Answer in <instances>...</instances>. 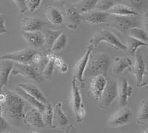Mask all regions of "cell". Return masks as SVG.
<instances>
[{
	"mask_svg": "<svg viewBox=\"0 0 148 133\" xmlns=\"http://www.w3.org/2000/svg\"><path fill=\"white\" fill-rule=\"evenodd\" d=\"M97 2L98 0H80L73 2V4L80 14H83L94 10Z\"/></svg>",
	"mask_w": 148,
	"mask_h": 133,
	"instance_id": "484cf974",
	"label": "cell"
},
{
	"mask_svg": "<svg viewBox=\"0 0 148 133\" xmlns=\"http://www.w3.org/2000/svg\"><path fill=\"white\" fill-rule=\"evenodd\" d=\"M130 37L148 44V34L144 29L141 28H133L129 30Z\"/></svg>",
	"mask_w": 148,
	"mask_h": 133,
	"instance_id": "4dcf8cb0",
	"label": "cell"
},
{
	"mask_svg": "<svg viewBox=\"0 0 148 133\" xmlns=\"http://www.w3.org/2000/svg\"><path fill=\"white\" fill-rule=\"evenodd\" d=\"M110 15L129 17V16H138V13L130 7L120 3H116L108 12Z\"/></svg>",
	"mask_w": 148,
	"mask_h": 133,
	"instance_id": "d4e9b609",
	"label": "cell"
},
{
	"mask_svg": "<svg viewBox=\"0 0 148 133\" xmlns=\"http://www.w3.org/2000/svg\"><path fill=\"white\" fill-rule=\"evenodd\" d=\"M26 6L29 12H34L40 6L41 0H25Z\"/></svg>",
	"mask_w": 148,
	"mask_h": 133,
	"instance_id": "e575fe53",
	"label": "cell"
},
{
	"mask_svg": "<svg viewBox=\"0 0 148 133\" xmlns=\"http://www.w3.org/2000/svg\"><path fill=\"white\" fill-rule=\"evenodd\" d=\"M54 109L52 105L49 103L46 105L45 110L42 113V118L45 125L50 128H54L53 126Z\"/></svg>",
	"mask_w": 148,
	"mask_h": 133,
	"instance_id": "f546056e",
	"label": "cell"
},
{
	"mask_svg": "<svg viewBox=\"0 0 148 133\" xmlns=\"http://www.w3.org/2000/svg\"><path fill=\"white\" fill-rule=\"evenodd\" d=\"M18 86L21 87L22 89H24L26 92L30 94L31 96L35 98L36 99L40 101L41 103H44L45 105H47L49 103L47 101V98H45L42 91L39 89V88L37 87L35 84L32 83H19Z\"/></svg>",
	"mask_w": 148,
	"mask_h": 133,
	"instance_id": "44dd1931",
	"label": "cell"
},
{
	"mask_svg": "<svg viewBox=\"0 0 148 133\" xmlns=\"http://www.w3.org/2000/svg\"><path fill=\"white\" fill-rule=\"evenodd\" d=\"M136 123L139 125L146 124L148 123V100H142L139 103Z\"/></svg>",
	"mask_w": 148,
	"mask_h": 133,
	"instance_id": "f1b7e54d",
	"label": "cell"
},
{
	"mask_svg": "<svg viewBox=\"0 0 148 133\" xmlns=\"http://www.w3.org/2000/svg\"><path fill=\"white\" fill-rule=\"evenodd\" d=\"M14 2L16 5L21 13H25L27 10L25 0H14Z\"/></svg>",
	"mask_w": 148,
	"mask_h": 133,
	"instance_id": "d590c367",
	"label": "cell"
},
{
	"mask_svg": "<svg viewBox=\"0 0 148 133\" xmlns=\"http://www.w3.org/2000/svg\"><path fill=\"white\" fill-rule=\"evenodd\" d=\"M29 133H39V132H29Z\"/></svg>",
	"mask_w": 148,
	"mask_h": 133,
	"instance_id": "c3c4849f",
	"label": "cell"
},
{
	"mask_svg": "<svg viewBox=\"0 0 148 133\" xmlns=\"http://www.w3.org/2000/svg\"><path fill=\"white\" fill-rule=\"evenodd\" d=\"M60 2L61 7L62 8V14L64 24L68 28L76 30L81 24V14L74 7L73 3L66 1Z\"/></svg>",
	"mask_w": 148,
	"mask_h": 133,
	"instance_id": "5b68a950",
	"label": "cell"
},
{
	"mask_svg": "<svg viewBox=\"0 0 148 133\" xmlns=\"http://www.w3.org/2000/svg\"><path fill=\"white\" fill-rule=\"evenodd\" d=\"M110 14L107 12H101L92 10L86 14H81V23L97 25V24L106 23L109 18Z\"/></svg>",
	"mask_w": 148,
	"mask_h": 133,
	"instance_id": "9a60e30c",
	"label": "cell"
},
{
	"mask_svg": "<svg viewBox=\"0 0 148 133\" xmlns=\"http://www.w3.org/2000/svg\"><path fill=\"white\" fill-rule=\"evenodd\" d=\"M148 44L145 43L143 42L138 40V39H135L133 37L128 36L127 39V54L130 56H134L136 55V53L138 51V48L141 46H147Z\"/></svg>",
	"mask_w": 148,
	"mask_h": 133,
	"instance_id": "83f0119b",
	"label": "cell"
},
{
	"mask_svg": "<svg viewBox=\"0 0 148 133\" xmlns=\"http://www.w3.org/2000/svg\"><path fill=\"white\" fill-rule=\"evenodd\" d=\"M38 51L32 48H27L23 50L8 53L0 56V60H8L15 63L30 65L32 64L33 57Z\"/></svg>",
	"mask_w": 148,
	"mask_h": 133,
	"instance_id": "ba28073f",
	"label": "cell"
},
{
	"mask_svg": "<svg viewBox=\"0 0 148 133\" xmlns=\"http://www.w3.org/2000/svg\"><path fill=\"white\" fill-rule=\"evenodd\" d=\"M14 63L8 60H0V83L3 87L8 83L9 76L14 69Z\"/></svg>",
	"mask_w": 148,
	"mask_h": 133,
	"instance_id": "7402d4cb",
	"label": "cell"
},
{
	"mask_svg": "<svg viewBox=\"0 0 148 133\" xmlns=\"http://www.w3.org/2000/svg\"><path fill=\"white\" fill-rule=\"evenodd\" d=\"M118 98V83L113 79L108 80L106 87L103 91L99 100V105L101 109H107Z\"/></svg>",
	"mask_w": 148,
	"mask_h": 133,
	"instance_id": "8fae6325",
	"label": "cell"
},
{
	"mask_svg": "<svg viewBox=\"0 0 148 133\" xmlns=\"http://www.w3.org/2000/svg\"><path fill=\"white\" fill-rule=\"evenodd\" d=\"M15 91L21 97V98H23L24 100L25 101V102H27V103H29L30 105H31L33 107L37 109L42 114L44 112L46 108V105H45L44 103H41L40 101H39L38 100L36 99L35 98L31 96L30 94H29L28 93L26 92L25 90L22 89V88L19 87V86H17V87L16 88Z\"/></svg>",
	"mask_w": 148,
	"mask_h": 133,
	"instance_id": "603a6c76",
	"label": "cell"
},
{
	"mask_svg": "<svg viewBox=\"0 0 148 133\" xmlns=\"http://www.w3.org/2000/svg\"><path fill=\"white\" fill-rule=\"evenodd\" d=\"M18 133H19V132H18Z\"/></svg>",
	"mask_w": 148,
	"mask_h": 133,
	"instance_id": "f907efd6",
	"label": "cell"
},
{
	"mask_svg": "<svg viewBox=\"0 0 148 133\" xmlns=\"http://www.w3.org/2000/svg\"><path fill=\"white\" fill-rule=\"evenodd\" d=\"M110 67L109 57L106 54L99 53L90 55L84 74V78H93L102 75L107 78Z\"/></svg>",
	"mask_w": 148,
	"mask_h": 133,
	"instance_id": "7a4b0ae2",
	"label": "cell"
},
{
	"mask_svg": "<svg viewBox=\"0 0 148 133\" xmlns=\"http://www.w3.org/2000/svg\"><path fill=\"white\" fill-rule=\"evenodd\" d=\"M5 21H6L5 14L0 13V35L5 34L7 31L5 28Z\"/></svg>",
	"mask_w": 148,
	"mask_h": 133,
	"instance_id": "74e56055",
	"label": "cell"
},
{
	"mask_svg": "<svg viewBox=\"0 0 148 133\" xmlns=\"http://www.w3.org/2000/svg\"><path fill=\"white\" fill-rule=\"evenodd\" d=\"M11 74L14 76L21 75L24 78L34 80L37 83H42L45 80L38 68L33 64L25 65L14 63V69L12 71Z\"/></svg>",
	"mask_w": 148,
	"mask_h": 133,
	"instance_id": "52a82bcc",
	"label": "cell"
},
{
	"mask_svg": "<svg viewBox=\"0 0 148 133\" xmlns=\"http://www.w3.org/2000/svg\"><path fill=\"white\" fill-rule=\"evenodd\" d=\"M54 60H50L47 62V66H45V69L42 71V74L45 80H51L52 79L53 74L54 70H55V66H54Z\"/></svg>",
	"mask_w": 148,
	"mask_h": 133,
	"instance_id": "836d02e7",
	"label": "cell"
},
{
	"mask_svg": "<svg viewBox=\"0 0 148 133\" xmlns=\"http://www.w3.org/2000/svg\"><path fill=\"white\" fill-rule=\"evenodd\" d=\"M3 91L7 98L5 103L2 104V117L8 123L18 127L22 123H24V109L26 102L15 91H11L4 87Z\"/></svg>",
	"mask_w": 148,
	"mask_h": 133,
	"instance_id": "6da1fadb",
	"label": "cell"
},
{
	"mask_svg": "<svg viewBox=\"0 0 148 133\" xmlns=\"http://www.w3.org/2000/svg\"><path fill=\"white\" fill-rule=\"evenodd\" d=\"M55 128H61L65 131L72 127V125L70 124L68 118L66 116L65 113L62 110V103L58 102L54 108V118L53 124Z\"/></svg>",
	"mask_w": 148,
	"mask_h": 133,
	"instance_id": "2e32d148",
	"label": "cell"
},
{
	"mask_svg": "<svg viewBox=\"0 0 148 133\" xmlns=\"http://www.w3.org/2000/svg\"><path fill=\"white\" fill-rule=\"evenodd\" d=\"M23 122L25 124L36 129H42L46 126L43 122L42 114L34 107L25 113L23 117Z\"/></svg>",
	"mask_w": 148,
	"mask_h": 133,
	"instance_id": "4fadbf2b",
	"label": "cell"
},
{
	"mask_svg": "<svg viewBox=\"0 0 148 133\" xmlns=\"http://www.w3.org/2000/svg\"><path fill=\"white\" fill-rule=\"evenodd\" d=\"M147 85H148V68L146 69V71H145V74H144L143 79H142V81H141V84L139 85L138 88L145 87Z\"/></svg>",
	"mask_w": 148,
	"mask_h": 133,
	"instance_id": "ab89813d",
	"label": "cell"
},
{
	"mask_svg": "<svg viewBox=\"0 0 148 133\" xmlns=\"http://www.w3.org/2000/svg\"><path fill=\"white\" fill-rule=\"evenodd\" d=\"M118 83V98L120 107H125L128 103L130 98L132 96L133 89L128 83V80L125 77L119 78Z\"/></svg>",
	"mask_w": 148,
	"mask_h": 133,
	"instance_id": "7c38bea8",
	"label": "cell"
},
{
	"mask_svg": "<svg viewBox=\"0 0 148 133\" xmlns=\"http://www.w3.org/2000/svg\"><path fill=\"white\" fill-rule=\"evenodd\" d=\"M66 133H79V132H78L77 130L73 126L71 129H69V130L66 131Z\"/></svg>",
	"mask_w": 148,
	"mask_h": 133,
	"instance_id": "ee69618b",
	"label": "cell"
},
{
	"mask_svg": "<svg viewBox=\"0 0 148 133\" xmlns=\"http://www.w3.org/2000/svg\"><path fill=\"white\" fill-rule=\"evenodd\" d=\"M45 22L36 17H25L21 20V30L26 32H38L42 30Z\"/></svg>",
	"mask_w": 148,
	"mask_h": 133,
	"instance_id": "ac0fdd59",
	"label": "cell"
},
{
	"mask_svg": "<svg viewBox=\"0 0 148 133\" xmlns=\"http://www.w3.org/2000/svg\"><path fill=\"white\" fill-rule=\"evenodd\" d=\"M64 60H63L62 58L59 57H56L54 60V66H55L56 68H57V69H59L61 66H62L64 64Z\"/></svg>",
	"mask_w": 148,
	"mask_h": 133,
	"instance_id": "60d3db41",
	"label": "cell"
},
{
	"mask_svg": "<svg viewBox=\"0 0 148 133\" xmlns=\"http://www.w3.org/2000/svg\"><path fill=\"white\" fill-rule=\"evenodd\" d=\"M115 4H116V2L111 1V0H98L94 10H97V11L108 13L110 9L113 7Z\"/></svg>",
	"mask_w": 148,
	"mask_h": 133,
	"instance_id": "d6a6232c",
	"label": "cell"
},
{
	"mask_svg": "<svg viewBox=\"0 0 148 133\" xmlns=\"http://www.w3.org/2000/svg\"><path fill=\"white\" fill-rule=\"evenodd\" d=\"M141 25L145 28V30L147 33L148 34V11L146 10L141 14Z\"/></svg>",
	"mask_w": 148,
	"mask_h": 133,
	"instance_id": "8d00e7d4",
	"label": "cell"
},
{
	"mask_svg": "<svg viewBox=\"0 0 148 133\" xmlns=\"http://www.w3.org/2000/svg\"><path fill=\"white\" fill-rule=\"evenodd\" d=\"M6 98H7L6 94H5V93L3 91L2 92H0V104H3L5 102V100H6Z\"/></svg>",
	"mask_w": 148,
	"mask_h": 133,
	"instance_id": "7bdbcfd3",
	"label": "cell"
},
{
	"mask_svg": "<svg viewBox=\"0 0 148 133\" xmlns=\"http://www.w3.org/2000/svg\"><path fill=\"white\" fill-rule=\"evenodd\" d=\"M0 116H2V107L1 104H0Z\"/></svg>",
	"mask_w": 148,
	"mask_h": 133,
	"instance_id": "f6af8a7d",
	"label": "cell"
},
{
	"mask_svg": "<svg viewBox=\"0 0 148 133\" xmlns=\"http://www.w3.org/2000/svg\"><path fill=\"white\" fill-rule=\"evenodd\" d=\"M107 25L112 28L116 29L121 34H125L133 28H141V19L138 16H129V17H121L110 14Z\"/></svg>",
	"mask_w": 148,
	"mask_h": 133,
	"instance_id": "277c9868",
	"label": "cell"
},
{
	"mask_svg": "<svg viewBox=\"0 0 148 133\" xmlns=\"http://www.w3.org/2000/svg\"><path fill=\"white\" fill-rule=\"evenodd\" d=\"M20 32L24 39L29 46V48H32L37 50L39 48L42 47L45 43L44 34L42 33V31L26 32L21 30Z\"/></svg>",
	"mask_w": 148,
	"mask_h": 133,
	"instance_id": "e0dca14e",
	"label": "cell"
},
{
	"mask_svg": "<svg viewBox=\"0 0 148 133\" xmlns=\"http://www.w3.org/2000/svg\"><path fill=\"white\" fill-rule=\"evenodd\" d=\"M80 87L75 78H72V109L75 114L76 121L81 123L85 118V109L82 102V98L80 92Z\"/></svg>",
	"mask_w": 148,
	"mask_h": 133,
	"instance_id": "8992f818",
	"label": "cell"
},
{
	"mask_svg": "<svg viewBox=\"0 0 148 133\" xmlns=\"http://www.w3.org/2000/svg\"><path fill=\"white\" fill-rule=\"evenodd\" d=\"M101 42H105L108 46L114 49L116 51H122L127 52L126 45L119 39L116 35L108 28L99 29L96 30L92 37L90 38L89 45L92 46L93 48H96Z\"/></svg>",
	"mask_w": 148,
	"mask_h": 133,
	"instance_id": "3957f363",
	"label": "cell"
},
{
	"mask_svg": "<svg viewBox=\"0 0 148 133\" xmlns=\"http://www.w3.org/2000/svg\"><path fill=\"white\" fill-rule=\"evenodd\" d=\"M67 37L64 33H62L61 34L58 39L56 40V42H54L53 46L52 48H51V51H52L53 53H57L61 51L64 49V48L67 46Z\"/></svg>",
	"mask_w": 148,
	"mask_h": 133,
	"instance_id": "1f68e13d",
	"label": "cell"
},
{
	"mask_svg": "<svg viewBox=\"0 0 148 133\" xmlns=\"http://www.w3.org/2000/svg\"><path fill=\"white\" fill-rule=\"evenodd\" d=\"M3 86H2V84H1V83H0V92H2V91H3Z\"/></svg>",
	"mask_w": 148,
	"mask_h": 133,
	"instance_id": "bcb514c9",
	"label": "cell"
},
{
	"mask_svg": "<svg viewBox=\"0 0 148 133\" xmlns=\"http://www.w3.org/2000/svg\"><path fill=\"white\" fill-rule=\"evenodd\" d=\"M146 65L143 57V54L140 51H137L136 53V60L133 66L130 68V71L134 74L136 79V86L138 87L141 84L144 74L146 71Z\"/></svg>",
	"mask_w": 148,
	"mask_h": 133,
	"instance_id": "5bb4252c",
	"label": "cell"
},
{
	"mask_svg": "<svg viewBox=\"0 0 148 133\" xmlns=\"http://www.w3.org/2000/svg\"><path fill=\"white\" fill-rule=\"evenodd\" d=\"M45 17L47 21L53 25H62L64 22L62 11L53 5H48L47 6Z\"/></svg>",
	"mask_w": 148,
	"mask_h": 133,
	"instance_id": "cb8c5ba5",
	"label": "cell"
},
{
	"mask_svg": "<svg viewBox=\"0 0 148 133\" xmlns=\"http://www.w3.org/2000/svg\"><path fill=\"white\" fill-rule=\"evenodd\" d=\"M133 118L130 109L127 106L121 107L110 117L107 122V126L109 128L116 129L127 124Z\"/></svg>",
	"mask_w": 148,
	"mask_h": 133,
	"instance_id": "9c48e42d",
	"label": "cell"
},
{
	"mask_svg": "<svg viewBox=\"0 0 148 133\" xmlns=\"http://www.w3.org/2000/svg\"><path fill=\"white\" fill-rule=\"evenodd\" d=\"M4 133H12V132H4Z\"/></svg>",
	"mask_w": 148,
	"mask_h": 133,
	"instance_id": "681fc988",
	"label": "cell"
},
{
	"mask_svg": "<svg viewBox=\"0 0 148 133\" xmlns=\"http://www.w3.org/2000/svg\"><path fill=\"white\" fill-rule=\"evenodd\" d=\"M107 83H108L107 78L102 75L97 76V77H95L91 79L90 88V91L93 95V98H95L96 100H100L101 94L106 87Z\"/></svg>",
	"mask_w": 148,
	"mask_h": 133,
	"instance_id": "d6986e66",
	"label": "cell"
},
{
	"mask_svg": "<svg viewBox=\"0 0 148 133\" xmlns=\"http://www.w3.org/2000/svg\"><path fill=\"white\" fill-rule=\"evenodd\" d=\"M8 128V122L2 116H0V133H4Z\"/></svg>",
	"mask_w": 148,
	"mask_h": 133,
	"instance_id": "f35d334b",
	"label": "cell"
},
{
	"mask_svg": "<svg viewBox=\"0 0 148 133\" xmlns=\"http://www.w3.org/2000/svg\"><path fill=\"white\" fill-rule=\"evenodd\" d=\"M133 66L132 60L128 57H116L112 66V72L115 77H119L123 71L130 69Z\"/></svg>",
	"mask_w": 148,
	"mask_h": 133,
	"instance_id": "ffe728a7",
	"label": "cell"
},
{
	"mask_svg": "<svg viewBox=\"0 0 148 133\" xmlns=\"http://www.w3.org/2000/svg\"><path fill=\"white\" fill-rule=\"evenodd\" d=\"M141 133H148V128L146 130H145V131H143L142 132H141Z\"/></svg>",
	"mask_w": 148,
	"mask_h": 133,
	"instance_id": "7dc6e473",
	"label": "cell"
},
{
	"mask_svg": "<svg viewBox=\"0 0 148 133\" xmlns=\"http://www.w3.org/2000/svg\"><path fill=\"white\" fill-rule=\"evenodd\" d=\"M63 33V30H51V29H46L44 32L45 39V45L47 51H51L54 42L58 39V37Z\"/></svg>",
	"mask_w": 148,
	"mask_h": 133,
	"instance_id": "4316f807",
	"label": "cell"
},
{
	"mask_svg": "<svg viewBox=\"0 0 148 133\" xmlns=\"http://www.w3.org/2000/svg\"><path fill=\"white\" fill-rule=\"evenodd\" d=\"M59 69V72H60L61 74H66V73L68 71V70H69V65L64 62V64L61 66Z\"/></svg>",
	"mask_w": 148,
	"mask_h": 133,
	"instance_id": "b9f144b4",
	"label": "cell"
},
{
	"mask_svg": "<svg viewBox=\"0 0 148 133\" xmlns=\"http://www.w3.org/2000/svg\"><path fill=\"white\" fill-rule=\"evenodd\" d=\"M94 49V48L92 46L88 45L87 47V50L82 57L77 61L75 66L73 68V78L76 79L78 83H79L80 89H82L84 86V74L86 70V68L88 66V63L89 62L90 57L92 51Z\"/></svg>",
	"mask_w": 148,
	"mask_h": 133,
	"instance_id": "30bf717a",
	"label": "cell"
}]
</instances>
